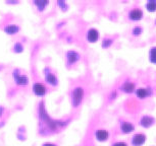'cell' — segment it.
Masks as SVG:
<instances>
[{"label": "cell", "mask_w": 156, "mask_h": 146, "mask_svg": "<svg viewBox=\"0 0 156 146\" xmlns=\"http://www.w3.org/2000/svg\"><path fill=\"white\" fill-rule=\"evenodd\" d=\"M147 9L149 11H155L156 10V1L155 0H152V1H149L146 5Z\"/></svg>", "instance_id": "obj_15"}, {"label": "cell", "mask_w": 156, "mask_h": 146, "mask_svg": "<svg viewBox=\"0 0 156 146\" xmlns=\"http://www.w3.org/2000/svg\"><path fill=\"white\" fill-rule=\"evenodd\" d=\"M46 81L48 83L52 84V85H56V84H57V78L55 77V75L52 74V73L46 74Z\"/></svg>", "instance_id": "obj_12"}, {"label": "cell", "mask_w": 156, "mask_h": 146, "mask_svg": "<svg viewBox=\"0 0 156 146\" xmlns=\"http://www.w3.org/2000/svg\"><path fill=\"white\" fill-rule=\"evenodd\" d=\"M113 146H128V145L123 142H117V143H114Z\"/></svg>", "instance_id": "obj_20"}, {"label": "cell", "mask_w": 156, "mask_h": 146, "mask_svg": "<svg viewBox=\"0 0 156 146\" xmlns=\"http://www.w3.org/2000/svg\"><path fill=\"white\" fill-rule=\"evenodd\" d=\"M84 90L82 87H76L73 91V107H78L81 104L82 100H83Z\"/></svg>", "instance_id": "obj_1"}, {"label": "cell", "mask_w": 156, "mask_h": 146, "mask_svg": "<svg viewBox=\"0 0 156 146\" xmlns=\"http://www.w3.org/2000/svg\"><path fill=\"white\" fill-rule=\"evenodd\" d=\"M99 38V34H98V31L95 30V28H91L89 30L87 34V39L89 42L91 43H95Z\"/></svg>", "instance_id": "obj_4"}, {"label": "cell", "mask_w": 156, "mask_h": 146, "mask_svg": "<svg viewBox=\"0 0 156 146\" xmlns=\"http://www.w3.org/2000/svg\"><path fill=\"white\" fill-rule=\"evenodd\" d=\"M122 89L125 92H128V93L133 92V91H134V89H135V84H134V83H132V82H126V83H123V84H122Z\"/></svg>", "instance_id": "obj_10"}, {"label": "cell", "mask_w": 156, "mask_h": 146, "mask_svg": "<svg viewBox=\"0 0 156 146\" xmlns=\"http://www.w3.org/2000/svg\"><path fill=\"white\" fill-rule=\"evenodd\" d=\"M129 16L132 20H139L142 18L143 12H142V10H140V9H133V10H131Z\"/></svg>", "instance_id": "obj_6"}, {"label": "cell", "mask_w": 156, "mask_h": 146, "mask_svg": "<svg viewBox=\"0 0 156 146\" xmlns=\"http://www.w3.org/2000/svg\"><path fill=\"white\" fill-rule=\"evenodd\" d=\"M19 30H20V28L17 27V25H8V27L5 28V32H6L8 35L16 34Z\"/></svg>", "instance_id": "obj_13"}, {"label": "cell", "mask_w": 156, "mask_h": 146, "mask_svg": "<svg viewBox=\"0 0 156 146\" xmlns=\"http://www.w3.org/2000/svg\"><path fill=\"white\" fill-rule=\"evenodd\" d=\"M146 140V137L144 134H137L133 137V140H132V143L135 146H140L142 145Z\"/></svg>", "instance_id": "obj_5"}, {"label": "cell", "mask_w": 156, "mask_h": 146, "mask_svg": "<svg viewBox=\"0 0 156 146\" xmlns=\"http://www.w3.org/2000/svg\"><path fill=\"white\" fill-rule=\"evenodd\" d=\"M42 146H56V145L52 144V143H45V144H43Z\"/></svg>", "instance_id": "obj_21"}, {"label": "cell", "mask_w": 156, "mask_h": 146, "mask_svg": "<svg viewBox=\"0 0 156 146\" xmlns=\"http://www.w3.org/2000/svg\"><path fill=\"white\" fill-rule=\"evenodd\" d=\"M97 140H99V141H105V140H107L108 138V132L105 130H98L95 134Z\"/></svg>", "instance_id": "obj_7"}, {"label": "cell", "mask_w": 156, "mask_h": 146, "mask_svg": "<svg viewBox=\"0 0 156 146\" xmlns=\"http://www.w3.org/2000/svg\"><path fill=\"white\" fill-rule=\"evenodd\" d=\"M33 91L36 95H39V96H42L46 93V86L44 85L42 83H34L33 85Z\"/></svg>", "instance_id": "obj_2"}, {"label": "cell", "mask_w": 156, "mask_h": 146, "mask_svg": "<svg viewBox=\"0 0 156 146\" xmlns=\"http://www.w3.org/2000/svg\"><path fill=\"white\" fill-rule=\"evenodd\" d=\"M13 76H14V79L16 81V83L20 84V85H26V84H28L29 82V78L26 76V75H22V74H20V73L16 74V71H14Z\"/></svg>", "instance_id": "obj_3"}, {"label": "cell", "mask_w": 156, "mask_h": 146, "mask_svg": "<svg viewBox=\"0 0 156 146\" xmlns=\"http://www.w3.org/2000/svg\"><path fill=\"white\" fill-rule=\"evenodd\" d=\"M150 60H151V62L156 64V47L152 48L150 51Z\"/></svg>", "instance_id": "obj_16"}, {"label": "cell", "mask_w": 156, "mask_h": 146, "mask_svg": "<svg viewBox=\"0 0 156 146\" xmlns=\"http://www.w3.org/2000/svg\"><path fill=\"white\" fill-rule=\"evenodd\" d=\"M79 59V54L76 53L75 51H69L67 52V60L69 62L72 64V63H75L76 60Z\"/></svg>", "instance_id": "obj_9"}, {"label": "cell", "mask_w": 156, "mask_h": 146, "mask_svg": "<svg viewBox=\"0 0 156 146\" xmlns=\"http://www.w3.org/2000/svg\"><path fill=\"white\" fill-rule=\"evenodd\" d=\"M153 122H154V119L151 118V117H148V116H145L143 117L142 119H141V125H142L143 127H150L151 125L153 124Z\"/></svg>", "instance_id": "obj_8"}, {"label": "cell", "mask_w": 156, "mask_h": 146, "mask_svg": "<svg viewBox=\"0 0 156 146\" xmlns=\"http://www.w3.org/2000/svg\"><path fill=\"white\" fill-rule=\"evenodd\" d=\"M134 130V126L132 125L131 123H128V122H125V123L122 124V131L123 133L128 134V133H131L132 131Z\"/></svg>", "instance_id": "obj_11"}, {"label": "cell", "mask_w": 156, "mask_h": 146, "mask_svg": "<svg viewBox=\"0 0 156 146\" xmlns=\"http://www.w3.org/2000/svg\"><path fill=\"white\" fill-rule=\"evenodd\" d=\"M148 95H149V92H148V90H147L146 88H139V89H137V95H138V98H145Z\"/></svg>", "instance_id": "obj_14"}, {"label": "cell", "mask_w": 156, "mask_h": 146, "mask_svg": "<svg viewBox=\"0 0 156 146\" xmlns=\"http://www.w3.org/2000/svg\"><path fill=\"white\" fill-rule=\"evenodd\" d=\"M34 3L36 4L38 7H39L40 10H42L43 8L45 7V5L48 4V2H47V1H35Z\"/></svg>", "instance_id": "obj_17"}, {"label": "cell", "mask_w": 156, "mask_h": 146, "mask_svg": "<svg viewBox=\"0 0 156 146\" xmlns=\"http://www.w3.org/2000/svg\"><path fill=\"white\" fill-rule=\"evenodd\" d=\"M141 33H142V28H139V27L135 28L134 30H133V34H134V35H136V36H138V35H140Z\"/></svg>", "instance_id": "obj_18"}, {"label": "cell", "mask_w": 156, "mask_h": 146, "mask_svg": "<svg viewBox=\"0 0 156 146\" xmlns=\"http://www.w3.org/2000/svg\"><path fill=\"white\" fill-rule=\"evenodd\" d=\"M111 40H104L103 41V47L104 48H106V47H108V46H110L111 45Z\"/></svg>", "instance_id": "obj_19"}]
</instances>
